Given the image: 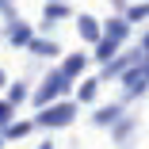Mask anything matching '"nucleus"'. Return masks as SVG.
<instances>
[{"label":"nucleus","mask_w":149,"mask_h":149,"mask_svg":"<svg viewBox=\"0 0 149 149\" xmlns=\"http://www.w3.org/2000/svg\"><path fill=\"white\" fill-rule=\"evenodd\" d=\"M4 84H8V77H4V73H0V88H4Z\"/></svg>","instance_id":"4468645a"},{"label":"nucleus","mask_w":149,"mask_h":149,"mask_svg":"<svg viewBox=\"0 0 149 149\" xmlns=\"http://www.w3.org/2000/svg\"><path fill=\"white\" fill-rule=\"evenodd\" d=\"M80 69H84V57L77 54V57H69V61H65V69H61V73H65V77H77Z\"/></svg>","instance_id":"0eeeda50"},{"label":"nucleus","mask_w":149,"mask_h":149,"mask_svg":"<svg viewBox=\"0 0 149 149\" xmlns=\"http://www.w3.org/2000/svg\"><path fill=\"white\" fill-rule=\"evenodd\" d=\"M92 96H96V80H88V84L80 88V100H92Z\"/></svg>","instance_id":"9b49d317"},{"label":"nucleus","mask_w":149,"mask_h":149,"mask_svg":"<svg viewBox=\"0 0 149 149\" xmlns=\"http://www.w3.org/2000/svg\"><path fill=\"white\" fill-rule=\"evenodd\" d=\"M149 15V4H141V8H130V19H145Z\"/></svg>","instance_id":"ddd939ff"},{"label":"nucleus","mask_w":149,"mask_h":149,"mask_svg":"<svg viewBox=\"0 0 149 149\" xmlns=\"http://www.w3.org/2000/svg\"><path fill=\"white\" fill-rule=\"evenodd\" d=\"M0 149H4V138H0Z\"/></svg>","instance_id":"dca6fc26"},{"label":"nucleus","mask_w":149,"mask_h":149,"mask_svg":"<svg viewBox=\"0 0 149 149\" xmlns=\"http://www.w3.org/2000/svg\"><path fill=\"white\" fill-rule=\"evenodd\" d=\"M19 100H27V84H19V80H15V84L8 88V103H19Z\"/></svg>","instance_id":"423d86ee"},{"label":"nucleus","mask_w":149,"mask_h":149,"mask_svg":"<svg viewBox=\"0 0 149 149\" xmlns=\"http://www.w3.org/2000/svg\"><path fill=\"white\" fill-rule=\"evenodd\" d=\"M31 50H35L38 57H54V54H57V46H54L50 38H31Z\"/></svg>","instance_id":"7ed1b4c3"},{"label":"nucleus","mask_w":149,"mask_h":149,"mask_svg":"<svg viewBox=\"0 0 149 149\" xmlns=\"http://www.w3.org/2000/svg\"><path fill=\"white\" fill-rule=\"evenodd\" d=\"M80 35H84V38H100V27H96L92 15H84V19H80Z\"/></svg>","instance_id":"39448f33"},{"label":"nucleus","mask_w":149,"mask_h":149,"mask_svg":"<svg viewBox=\"0 0 149 149\" xmlns=\"http://www.w3.org/2000/svg\"><path fill=\"white\" fill-rule=\"evenodd\" d=\"M73 115H77V107L73 103H54L50 111H42L35 123L38 126H65V123H73Z\"/></svg>","instance_id":"f257e3e1"},{"label":"nucleus","mask_w":149,"mask_h":149,"mask_svg":"<svg viewBox=\"0 0 149 149\" xmlns=\"http://www.w3.org/2000/svg\"><path fill=\"white\" fill-rule=\"evenodd\" d=\"M96 57H100V61H107V57H115V42H111V38H107V42H100Z\"/></svg>","instance_id":"1a4fd4ad"},{"label":"nucleus","mask_w":149,"mask_h":149,"mask_svg":"<svg viewBox=\"0 0 149 149\" xmlns=\"http://www.w3.org/2000/svg\"><path fill=\"white\" fill-rule=\"evenodd\" d=\"M115 118H118V107H103V111L96 115V123H100V126H107V123H115Z\"/></svg>","instance_id":"6e6552de"},{"label":"nucleus","mask_w":149,"mask_h":149,"mask_svg":"<svg viewBox=\"0 0 149 149\" xmlns=\"http://www.w3.org/2000/svg\"><path fill=\"white\" fill-rule=\"evenodd\" d=\"M145 46H149V38H145Z\"/></svg>","instance_id":"f3484780"},{"label":"nucleus","mask_w":149,"mask_h":149,"mask_svg":"<svg viewBox=\"0 0 149 149\" xmlns=\"http://www.w3.org/2000/svg\"><path fill=\"white\" fill-rule=\"evenodd\" d=\"M8 38H12L15 46H31V31H27V27H12V31H8Z\"/></svg>","instance_id":"20e7f679"},{"label":"nucleus","mask_w":149,"mask_h":149,"mask_svg":"<svg viewBox=\"0 0 149 149\" xmlns=\"http://www.w3.org/2000/svg\"><path fill=\"white\" fill-rule=\"evenodd\" d=\"M65 88H69V77H65V73H54V77L38 88V96H35V100H38V103H46V100H54L57 92H65Z\"/></svg>","instance_id":"f03ea898"},{"label":"nucleus","mask_w":149,"mask_h":149,"mask_svg":"<svg viewBox=\"0 0 149 149\" xmlns=\"http://www.w3.org/2000/svg\"><path fill=\"white\" fill-rule=\"evenodd\" d=\"M27 130H31V123H12L8 126V138H23Z\"/></svg>","instance_id":"9d476101"},{"label":"nucleus","mask_w":149,"mask_h":149,"mask_svg":"<svg viewBox=\"0 0 149 149\" xmlns=\"http://www.w3.org/2000/svg\"><path fill=\"white\" fill-rule=\"evenodd\" d=\"M8 118H12V103H4V100H0V126H4Z\"/></svg>","instance_id":"f8f14e48"},{"label":"nucleus","mask_w":149,"mask_h":149,"mask_svg":"<svg viewBox=\"0 0 149 149\" xmlns=\"http://www.w3.org/2000/svg\"><path fill=\"white\" fill-rule=\"evenodd\" d=\"M38 149H54V145H50V141H46V145H38Z\"/></svg>","instance_id":"2eb2a0df"}]
</instances>
